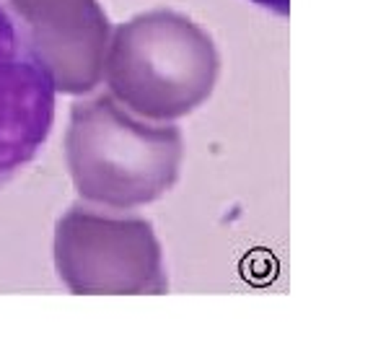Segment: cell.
Listing matches in <instances>:
<instances>
[{
	"label": "cell",
	"instance_id": "6da1fadb",
	"mask_svg": "<svg viewBox=\"0 0 373 350\" xmlns=\"http://www.w3.org/2000/svg\"><path fill=\"white\" fill-rule=\"evenodd\" d=\"M182 130L132 115L112 94L70 107L65 164L83 203L107 211H138L161 200L179 179Z\"/></svg>",
	"mask_w": 373,
	"mask_h": 350
},
{
	"label": "cell",
	"instance_id": "7a4b0ae2",
	"mask_svg": "<svg viewBox=\"0 0 373 350\" xmlns=\"http://www.w3.org/2000/svg\"><path fill=\"white\" fill-rule=\"evenodd\" d=\"M220 78L215 39L190 16L156 8L109 34L104 78L132 115L176 122L207 102Z\"/></svg>",
	"mask_w": 373,
	"mask_h": 350
},
{
	"label": "cell",
	"instance_id": "3957f363",
	"mask_svg": "<svg viewBox=\"0 0 373 350\" xmlns=\"http://www.w3.org/2000/svg\"><path fill=\"white\" fill-rule=\"evenodd\" d=\"M55 270L70 293H166L163 247L153 223L124 211L67 208L55 223Z\"/></svg>",
	"mask_w": 373,
	"mask_h": 350
},
{
	"label": "cell",
	"instance_id": "277c9868",
	"mask_svg": "<svg viewBox=\"0 0 373 350\" xmlns=\"http://www.w3.org/2000/svg\"><path fill=\"white\" fill-rule=\"evenodd\" d=\"M55 99L21 21L0 0V190L42 154L55 124Z\"/></svg>",
	"mask_w": 373,
	"mask_h": 350
},
{
	"label": "cell",
	"instance_id": "5b68a950",
	"mask_svg": "<svg viewBox=\"0 0 373 350\" xmlns=\"http://www.w3.org/2000/svg\"><path fill=\"white\" fill-rule=\"evenodd\" d=\"M58 94L86 96L104 78L112 23L99 0H6Z\"/></svg>",
	"mask_w": 373,
	"mask_h": 350
},
{
	"label": "cell",
	"instance_id": "8992f818",
	"mask_svg": "<svg viewBox=\"0 0 373 350\" xmlns=\"http://www.w3.org/2000/svg\"><path fill=\"white\" fill-rule=\"evenodd\" d=\"M252 3L264 8V11H270V14H275V16L291 14V0H252Z\"/></svg>",
	"mask_w": 373,
	"mask_h": 350
}]
</instances>
